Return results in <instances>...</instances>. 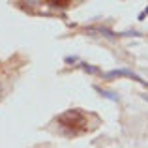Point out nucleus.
I'll return each mask as SVG.
<instances>
[{
  "mask_svg": "<svg viewBox=\"0 0 148 148\" xmlns=\"http://www.w3.org/2000/svg\"><path fill=\"white\" fill-rule=\"evenodd\" d=\"M58 124L62 127H68L71 133H83L88 130V116L84 114L81 109H71V111H66L64 114L58 116Z\"/></svg>",
  "mask_w": 148,
  "mask_h": 148,
  "instance_id": "nucleus-1",
  "label": "nucleus"
},
{
  "mask_svg": "<svg viewBox=\"0 0 148 148\" xmlns=\"http://www.w3.org/2000/svg\"><path fill=\"white\" fill-rule=\"evenodd\" d=\"M143 98H145V99H146V101H148V94H145V96H143Z\"/></svg>",
  "mask_w": 148,
  "mask_h": 148,
  "instance_id": "nucleus-2",
  "label": "nucleus"
}]
</instances>
